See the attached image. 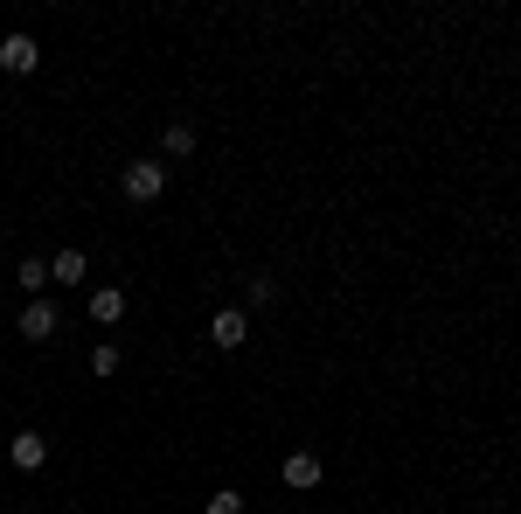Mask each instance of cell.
<instances>
[{
  "label": "cell",
  "instance_id": "6da1fadb",
  "mask_svg": "<svg viewBox=\"0 0 521 514\" xmlns=\"http://www.w3.org/2000/svg\"><path fill=\"white\" fill-rule=\"evenodd\" d=\"M119 188H126L132 202H160V195H167V160H126Z\"/></svg>",
  "mask_w": 521,
  "mask_h": 514
},
{
  "label": "cell",
  "instance_id": "7a4b0ae2",
  "mask_svg": "<svg viewBox=\"0 0 521 514\" xmlns=\"http://www.w3.org/2000/svg\"><path fill=\"white\" fill-rule=\"evenodd\" d=\"M209 341H216L223 355H230V348H244V341H251V313H244V306H216V320H209Z\"/></svg>",
  "mask_w": 521,
  "mask_h": 514
},
{
  "label": "cell",
  "instance_id": "3957f363",
  "mask_svg": "<svg viewBox=\"0 0 521 514\" xmlns=\"http://www.w3.org/2000/svg\"><path fill=\"white\" fill-rule=\"evenodd\" d=\"M35 63H42L35 35H0V70H7V77H28Z\"/></svg>",
  "mask_w": 521,
  "mask_h": 514
},
{
  "label": "cell",
  "instance_id": "277c9868",
  "mask_svg": "<svg viewBox=\"0 0 521 514\" xmlns=\"http://www.w3.org/2000/svg\"><path fill=\"white\" fill-rule=\"evenodd\" d=\"M7 459H14L21 473H42V466H49V438H42V431H14V438H7Z\"/></svg>",
  "mask_w": 521,
  "mask_h": 514
},
{
  "label": "cell",
  "instance_id": "5b68a950",
  "mask_svg": "<svg viewBox=\"0 0 521 514\" xmlns=\"http://www.w3.org/2000/svg\"><path fill=\"white\" fill-rule=\"evenodd\" d=\"M278 473H285V487H292V494H313V487H320V452H285V466H278Z\"/></svg>",
  "mask_w": 521,
  "mask_h": 514
},
{
  "label": "cell",
  "instance_id": "8992f818",
  "mask_svg": "<svg viewBox=\"0 0 521 514\" xmlns=\"http://www.w3.org/2000/svg\"><path fill=\"white\" fill-rule=\"evenodd\" d=\"M49 334H56V306L49 299H28L21 306V341H49Z\"/></svg>",
  "mask_w": 521,
  "mask_h": 514
},
{
  "label": "cell",
  "instance_id": "52a82bcc",
  "mask_svg": "<svg viewBox=\"0 0 521 514\" xmlns=\"http://www.w3.org/2000/svg\"><path fill=\"white\" fill-rule=\"evenodd\" d=\"M126 292H119V285H98V292H91V320H98V327H119V320H126Z\"/></svg>",
  "mask_w": 521,
  "mask_h": 514
},
{
  "label": "cell",
  "instance_id": "ba28073f",
  "mask_svg": "<svg viewBox=\"0 0 521 514\" xmlns=\"http://www.w3.org/2000/svg\"><path fill=\"white\" fill-rule=\"evenodd\" d=\"M84 271H91V257H84V251H56V257H49V285H77Z\"/></svg>",
  "mask_w": 521,
  "mask_h": 514
},
{
  "label": "cell",
  "instance_id": "9c48e42d",
  "mask_svg": "<svg viewBox=\"0 0 521 514\" xmlns=\"http://www.w3.org/2000/svg\"><path fill=\"white\" fill-rule=\"evenodd\" d=\"M160 153H167V160H188V153H195V126H188V119L160 126Z\"/></svg>",
  "mask_w": 521,
  "mask_h": 514
},
{
  "label": "cell",
  "instance_id": "30bf717a",
  "mask_svg": "<svg viewBox=\"0 0 521 514\" xmlns=\"http://www.w3.org/2000/svg\"><path fill=\"white\" fill-rule=\"evenodd\" d=\"M14 285H21L28 299H42V292H49V257H21V271H14Z\"/></svg>",
  "mask_w": 521,
  "mask_h": 514
},
{
  "label": "cell",
  "instance_id": "8fae6325",
  "mask_svg": "<svg viewBox=\"0 0 521 514\" xmlns=\"http://www.w3.org/2000/svg\"><path fill=\"white\" fill-rule=\"evenodd\" d=\"M91 376H119V341H98L91 348Z\"/></svg>",
  "mask_w": 521,
  "mask_h": 514
},
{
  "label": "cell",
  "instance_id": "7c38bea8",
  "mask_svg": "<svg viewBox=\"0 0 521 514\" xmlns=\"http://www.w3.org/2000/svg\"><path fill=\"white\" fill-rule=\"evenodd\" d=\"M244 299H251V306H271V299H278V278H251V285H244Z\"/></svg>",
  "mask_w": 521,
  "mask_h": 514
},
{
  "label": "cell",
  "instance_id": "4fadbf2b",
  "mask_svg": "<svg viewBox=\"0 0 521 514\" xmlns=\"http://www.w3.org/2000/svg\"><path fill=\"white\" fill-rule=\"evenodd\" d=\"M202 514H244V494L223 487V494H209V508H202Z\"/></svg>",
  "mask_w": 521,
  "mask_h": 514
}]
</instances>
